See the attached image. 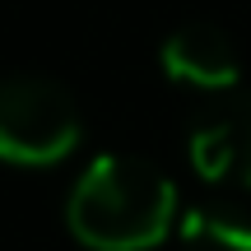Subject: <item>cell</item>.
Segmentation results:
<instances>
[{
  "label": "cell",
  "instance_id": "6da1fadb",
  "mask_svg": "<svg viewBox=\"0 0 251 251\" xmlns=\"http://www.w3.org/2000/svg\"><path fill=\"white\" fill-rule=\"evenodd\" d=\"M65 224L89 251H149L177 228V186L135 153H102L79 172Z\"/></svg>",
  "mask_w": 251,
  "mask_h": 251
},
{
  "label": "cell",
  "instance_id": "7a4b0ae2",
  "mask_svg": "<svg viewBox=\"0 0 251 251\" xmlns=\"http://www.w3.org/2000/svg\"><path fill=\"white\" fill-rule=\"evenodd\" d=\"M84 140L79 102L47 75L0 79V158L14 168H51Z\"/></svg>",
  "mask_w": 251,
  "mask_h": 251
},
{
  "label": "cell",
  "instance_id": "3957f363",
  "mask_svg": "<svg viewBox=\"0 0 251 251\" xmlns=\"http://www.w3.org/2000/svg\"><path fill=\"white\" fill-rule=\"evenodd\" d=\"M158 65L172 84H186L200 93H228L242 79V56L224 28L186 24L158 47Z\"/></svg>",
  "mask_w": 251,
  "mask_h": 251
},
{
  "label": "cell",
  "instance_id": "277c9868",
  "mask_svg": "<svg viewBox=\"0 0 251 251\" xmlns=\"http://www.w3.org/2000/svg\"><path fill=\"white\" fill-rule=\"evenodd\" d=\"M191 168L205 181H242L251 191V98L191 130Z\"/></svg>",
  "mask_w": 251,
  "mask_h": 251
},
{
  "label": "cell",
  "instance_id": "5b68a950",
  "mask_svg": "<svg viewBox=\"0 0 251 251\" xmlns=\"http://www.w3.org/2000/svg\"><path fill=\"white\" fill-rule=\"evenodd\" d=\"M177 233L191 251H251V219L233 205H196L177 214Z\"/></svg>",
  "mask_w": 251,
  "mask_h": 251
}]
</instances>
